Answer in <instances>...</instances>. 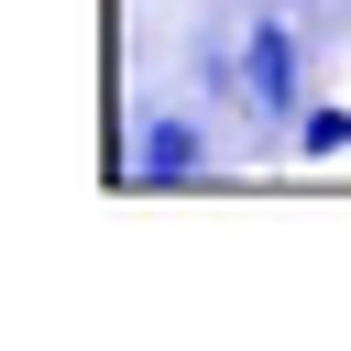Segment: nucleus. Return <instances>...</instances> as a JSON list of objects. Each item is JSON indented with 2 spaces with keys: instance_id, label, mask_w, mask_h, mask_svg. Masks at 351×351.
Masks as SVG:
<instances>
[{
  "instance_id": "1",
  "label": "nucleus",
  "mask_w": 351,
  "mask_h": 351,
  "mask_svg": "<svg viewBox=\"0 0 351 351\" xmlns=\"http://www.w3.org/2000/svg\"><path fill=\"white\" fill-rule=\"evenodd\" d=\"M241 110L252 121H296L307 99H296V33L274 22V11H252V33H241Z\"/></svg>"
},
{
  "instance_id": "2",
  "label": "nucleus",
  "mask_w": 351,
  "mask_h": 351,
  "mask_svg": "<svg viewBox=\"0 0 351 351\" xmlns=\"http://www.w3.org/2000/svg\"><path fill=\"white\" fill-rule=\"evenodd\" d=\"M208 165V143H197V121H176V110H154L143 132H132V186H186Z\"/></svg>"
},
{
  "instance_id": "3",
  "label": "nucleus",
  "mask_w": 351,
  "mask_h": 351,
  "mask_svg": "<svg viewBox=\"0 0 351 351\" xmlns=\"http://www.w3.org/2000/svg\"><path fill=\"white\" fill-rule=\"evenodd\" d=\"M296 154H351V110H296Z\"/></svg>"
}]
</instances>
